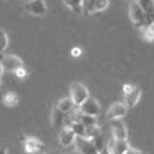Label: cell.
<instances>
[{"label":"cell","mask_w":154,"mask_h":154,"mask_svg":"<svg viewBox=\"0 0 154 154\" xmlns=\"http://www.w3.org/2000/svg\"><path fill=\"white\" fill-rule=\"evenodd\" d=\"M128 15H130V20L135 26L143 28V26H148L149 23H152L151 16L148 13H144L136 2H130V5H128Z\"/></svg>","instance_id":"1"},{"label":"cell","mask_w":154,"mask_h":154,"mask_svg":"<svg viewBox=\"0 0 154 154\" xmlns=\"http://www.w3.org/2000/svg\"><path fill=\"white\" fill-rule=\"evenodd\" d=\"M109 7V0H83L81 15L89 16L93 13H101Z\"/></svg>","instance_id":"2"},{"label":"cell","mask_w":154,"mask_h":154,"mask_svg":"<svg viewBox=\"0 0 154 154\" xmlns=\"http://www.w3.org/2000/svg\"><path fill=\"white\" fill-rule=\"evenodd\" d=\"M70 97L73 99V102L76 106H80L81 102H85L89 97V91L81 83H72V86H70Z\"/></svg>","instance_id":"3"},{"label":"cell","mask_w":154,"mask_h":154,"mask_svg":"<svg viewBox=\"0 0 154 154\" xmlns=\"http://www.w3.org/2000/svg\"><path fill=\"white\" fill-rule=\"evenodd\" d=\"M80 110L81 114H86V115H93V117H97L99 112H101V106H99V102L96 101L93 96H89L88 99H86L85 102H81L80 106Z\"/></svg>","instance_id":"4"},{"label":"cell","mask_w":154,"mask_h":154,"mask_svg":"<svg viewBox=\"0 0 154 154\" xmlns=\"http://www.w3.org/2000/svg\"><path fill=\"white\" fill-rule=\"evenodd\" d=\"M24 10L29 15L42 16V15H45V11H47V5H45L44 0H28V2L24 3Z\"/></svg>","instance_id":"5"},{"label":"cell","mask_w":154,"mask_h":154,"mask_svg":"<svg viewBox=\"0 0 154 154\" xmlns=\"http://www.w3.org/2000/svg\"><path fill=\"white\" fill-rule=\"evenodd\" d=\"M75 144H76V152H81V154H99L96 151L93 141L86 136H76L75 140Z\"/></svg>","instance_id":"6"},{"label":"cell","mask_w":154,"mask_h":154,"mask_svg":"<svg viewBox=\"0 0 154 154\" xmlns=\"http://www.w3.org/2000/svg\"><path fill=\"white\" fill-rule=\"evenodd\" d=\"M0 63H2L3 70H7V72H15L20 66H24L23 60L16 55H0Z\"/></svg>","instance_id":"7"},{"label":"cell","mask_w":154,"mask_h":154,"mask_svg":"<svg viewBox=\"0 0 154 154\" xmlns=\"http://www.w3.org/2000/svg\"><path fill=\"white\" fill-rule=\"evenodd\" d=\"M128 112V107L125 106V102H114L112 106L109 107L106 117L107 120H115V119H123Z\"/></svg>","instance_id":"8"},{"label":"cell","mask_w":154,"mask_h":154,"mask_svg":"<svg viewBox=\"0 0 154 154\" xmlns=\"http://www.w3.org/2000/svg\"><path fill=\"white\" fill-rule=\"evenodd\" d=\"M110 130H112V138L114 140H128V131L127 127L120 119L110 120Z\"/></svg>","instance_id":"9"},{"label":"cell","mask_w":154,"mask_h":154,"mask_svg":"<svg viewBox=\"0 0 154 154\" xmlns=\"http://www.w3.org/2000/svg\"><path fill=\"white\" fill-rule=\"evenodd\" d=\"M75 140H76V135H75V131L72 130V127H70V125L60 128L59 141H60V144L63 148H68V146H72V144H75Z\"/></svg>","instance_id":"10"},{"label":"cell","mask_w":154,"mask_h":154,"mask_svg":"<svg viewBox=\"0 0 154 154\" xmlns=\"http://www.w3.org/2000/svg\"><path fill=\"white\" fill-rule=\"evenodd\" d=\"M66 125H70V117L68 114H63V112H60L59 109H54L52 110V127L54 128H63Z\"/></svg>","instance_id":"11"},{"label":"cell","mask_w":154,"mask_h":154,"mask_svg":"<svg viewBox=\"0 0 154 154\" xmlns=\"http://www.w3.org/2000/svg\"><path fill=\"white\" fill-rule=\"evenodd\" d=\"M24 141V151L28 154H32L37 149H42L44 148V143L41 141L39 138H34V136H28V138H23Z\"/></svg>","instance_id":"12"},{"label":"cell","mask_w":154,"mask_h":154,"mask_svg":"<svg viewBox=\"0 0 154 154\" xmlns=\"http://www.w3.org/2000/svg\"><path fill=\"white\" fill-rule=\"evenodd\" d=\"M141 94H143V93H141V88H136V86H135L130 93L125 94V106H127V107H135L136 104L140 102Z\"/></svg>","instance_id":"13"},{"label":"cell","mask_w":154,"mask_h":154,"mask_svg":"<svg viewBox=\"0 0 154 154\" xmlns=\"http://www.w3.org/2000/svg\"><path fill=\"white\" fill-rule=\"evenodd\" d=\"M76 106V104L73 102L72 97H62L59 102H57V109H59L60 112H63V114H70V112L73 110V107Z\"/></svg>","instance_id":"14"},{"label":"cell","mask_w":154,"mask_h":154,"mask_svg":"<svg viewBox=\"0 0 154 154\" xmlns=\"http://www.w3.org/2000/svg\"><path fill=\"white\" fill-rule=\"evenodd\" d=\"M18 96H16V93H13V91H8V93L3 94V97H2V102H3V106H7V107H16L18 106Z\"/></svg>","instance_id":"15"},{"label":"cell","mask_w":154,"mask_h":154,"mask_svg":"<svg viewBox=\"0 0 154 154\" xmlns=\"http://www.w3.org/2000/svg\"><path fill=\"white\" fill-rule=\"evenodd\" d=\"M136 3L141 7V10H143L144 13H148L151 16V20L154 21V0H138Z\"/></svg>","instance_id":"16"},{"label":"cell","mask_w":154,"mask_h":154,"mask_svg":"<svg viewBox=\"0 0 154 154\" xmlns=\"http://www.w3.org/2000/svg\"><path fill=\"white\" fill-rule=\"evenodd\" d=\"M65 3V7H68L75 15H81V5L83 0H62Z\"/></svg>","instance_id":"17"},{"label":"cell","mask_w":154,"mask_h":154,"mask_svg":"<svg viewBox=\"0 0 154 154\" xmlns=\"http://www.w3.org/2000/svg\"><path fill=\"white\" fill-rule=\"evenodd\" d=\"M130 146L127 140H115L114 141V154H123L127 148Z\"/></svg>","instance_id":"18"},{"label":"cell","mask_w":154,"mask_h":154,"mask_svg":"<svg viewBox=\"0 0 154 154\" xmlns=\"http://www.w3.org/2000/svg\"><path fill=\"white\" fill-rule=\"evenodd\" d=\"M141 36H143L146 41H154V21L149 23L148 26L141 28Z\"/></svg>","instance_id":"19"},{"label":"cell","mask_w":154,"mask_h":154,"mask_svg":"<svg viewBox=\"0 0 154 154\" xmlns=\"http://www.w3.org/2000/svg\"><path fill=\"white\" fill-rule=\"evenodd\" d=\"M89 140L93 141V144H94V148H96V151H97V152L106 146V140H104L102 133H99V135H96V136H93V138H89Z\"/></svg>","instance_id":"20"},{"label":"cell","mask_w":154,"mask_h":154,"mask_svg":"<svg viewBox=\"0 0 154 154\" xmlns=\"http://www.w3.org/2000/svg\"><path fill=\"white\" fill-rule=\"evenodd\" d=\"M70 127H72V130L75 131L76 136H85V125H83L80 120H76V122H72V120H70Z\"/></svg>","instance_id":"21"},{"label":"cell","mask_w":154,"mask_h":154,"mask_svg":"<svg viewBox=\"0 0 154 154\" xmlns=\"http://www.w3.org/2000/svg\"><path fill=\"white\" fill-rule=\"evenodd\" d=\"M101 133V128L99 125H91V127H85V136L86 138H93V136L99 135Z\"/></svg>","instance_id":"22"},{"label":"cell","mask_w":154,"mask_h":154,"mask_svg":"<svg viewBox=\"0 0 154 154\" xmlns=\"http://www.w3.org/2000/svg\"><path fill=\"white\" fill-rule=\"evenodd\" d=\"M80 122L85 125V127H91V125H97V119L93 117V115H86V114H83L81 117H80Z\"/></svg>","instance_id":"23"},{"label":"cell","mask_w":154,"mask_h":154,"mask_svg":"<svg viewBox=\"0 0 154 154\" xmlns=\"http://www.w3.org/2000/svg\"><path fill=\"white\" fill-rule=\"evenodd\" d=\"M7 47H8V36H7V32L0 28V55L5 52Z\"/></svg>","instance_id":"24"},{"label":"cell","mask_w":154,"mask_h":154,"mask_svg":"<svg viewBox=\"0 0 154 154\" xmlns=\"http://www.w3.org/2000/svg\"><path fill=\"white\" fill-rule=\"evenodd\" d=\"M15 76L16 78H20V80H24V78L28 76V72H26V68H24V66H20L18 70H15Z\"/></svg>","instance_id":"25"},{"label":"cell","mask_w":154,"mask_h":154,"mask_svg":"<svg viewBox=\"0 0 154 154\" xmlns=\"http://www.w3.org/2000/svg\"><path fill=\"white\" fill-rule=\"evenodd\" d=\"M81 54H83V51H81L80 47H73V49H72V57H75V59L81 57Z\"/></svg>","instance_id":"26"},{"label":"cell","mask_w":154,"mask_h":154,"mask_svg":"<svg viewBox=\"0 0 154 154\" xmlns=\"http://www.w3.org/2000/svg\"><path fill=\"white\" fill-rule=\"evenodd\" d=\"M123 154H143L140 151V149H136V148H131V146H128L127 148V151H125Z\"/></svg>","instance_id":"27"},{"label":"cell","mask_w":154,"mask_h":154,"mask_svg":"<svg viewBox=\"0 0 154 154\" xmlns=\"http://www.w3.org/2000/svg\"><path fill=\"white\" fill-rule=\"evenodd\" d=\"M135 88L133 85H123V94H127V93H130V91Z\"/></svg>","instance_id":"28"},{"label":"cell","mask_w":154,"mask_h":154,"mask_svg":"<svg viewBox=\"0 0 154 154\" xmlns=\"http://www.w3.org/2000/svg\"><path fill=\"white\" fill-rule=\"evenodd\" d=\"M99 154H114V152H112V149H109L107 146H104L101 151H99Z\"/></svg>","instance_id":"29"},{"label":"cell","mask_w":154,"mask_h":154,"mask_svg":"<svg viewBox=\"0 0 154 154\" xmlns=\"http://www.w3.org/2000/svg\"><path fill=\"white\" fill-rule=\"evenodd\" d=\"M0 154H8V148L7 146H0Z\"/></svg>","instance_id":"30"},{"label":"cell","mask_w":154,"mask_h":154,"mask_svg":"<svg viewBox=\"0 0 154 154\" xmlns=\"http://www.w3.org/2000/svg\"><path fill=\"white\" fill-rule=\"evenodd\" d=\"M3 72H5V70H3V66H2V63H0V78H2V75H3Z\"/></svg>","instance_id":"31"},{"label":"cell","mask_w":154,"mask_h":154,"mask_svg":"<svg viewBox=\"0 0 154 154\" xmlns=\"http://www.w3.org/2000/svg\"><path fill=\"white\" fill-rule=\"evenodd\" d=\"M0 86H2V78H0Z\"/></svg>","instance_id":"32"},{"label":"cell","mask_w":154,"mask_h":154,"mask_svg":"<svg viewBox=\"0 0 154 154\" xmlns=\"http://www.w3.org/2000/svg\"><path fill=\"white\" fill-rule=\"evenodd\" d=\"M130 2H138V0H130Z\"/></svg>","instance_id":"33"},{"label":"cell","mask_w":154,"mask_h":154,"mask_svg":"<svg viewBox=\"0 0 154 154\" xmlns=\"http://www.w3.org/2000/svg\"><path fill=\"white\" fill-rule=\"evenodd\" d=\"M0 2H3V0H0Z\"/></svg>","instance_id":"34"},{"label":"cell","mask_w":154,"mask_h":154,"mask_svg":"<svg viewBox=\"0 0 154 154\" xmlns=\"http://www.w3.org/2000/svg\"><path fill=\"white\" fill-rule=\"evenodd\" d=\"M24 2H28V0H24Z\"/></svg>","instance_id":"35"}]
</instances>
